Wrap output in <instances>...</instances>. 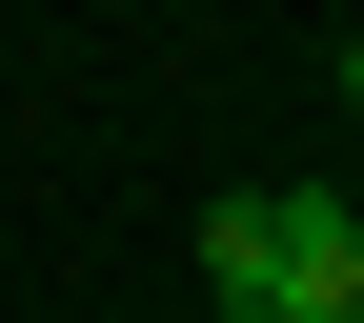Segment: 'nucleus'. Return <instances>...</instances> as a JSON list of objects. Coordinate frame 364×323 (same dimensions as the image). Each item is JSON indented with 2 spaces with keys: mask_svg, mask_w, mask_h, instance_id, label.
<instances>
[{
  "mask_svg": "<svg viewBox=\"0 0 364 323\" xmlns=\"http://www.w3.org/2000/svg\"><path fill=\"white\" fill-rule=\"evenodd\" d=\"M344 243H364L344 182H243V202H203V283H223V323H304Z\"/></svg>",
  "mask_w": 364,
  "mask_h": 323,
  "instance_id": "obj_1",
  "label": "nucleus"
},
{
  "mask_svg": "<svg viewBox=\"0 0 364 323\" xmlns=\"http://www.w3.org/2000/svg\"><path fill=\"white\" fill-rule=\"evenodd\" d=\"M304 323H364V243H344V263H324V303H304Z\"/></svg>",
  "mask_w": 364,
  "mask_h": 323,
  "instance_id": "obj_2",
  "label": "nucleus"
},
{
  "mask_svg": "<svg viewBox=\"0 0 364 323\" xmlns=\"http://www.w3.org/2000/svg\"><path fill=\"white\" fill-rule=\"evenodd\" d=\"M344 102H364V40H344Z\"/></svg>",
  "mask_w": 364,
  "mask_h": 323,
  "instance_id": "obj_3",
  "label": "nucleus"
}]
</instances>
